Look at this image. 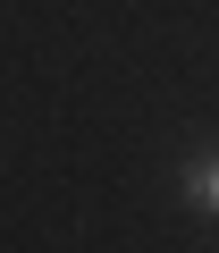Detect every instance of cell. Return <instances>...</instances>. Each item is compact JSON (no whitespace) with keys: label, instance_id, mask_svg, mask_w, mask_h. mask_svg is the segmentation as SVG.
Returning <instances> with one entry per match:
<instances>
[{"label":"cell","instance_id":"1","mask_svg":"<svg viewBox=\"0 0 219 253\" xmlns=\"http://www.w3.org/2000/svg\"><path fill=\"white\" fill-rule=\"evenodd\" d=\"M185 203H194V211H219V152H202V161L185 169Z\"/></svg>","mask_w":219,"mask_h":253}]
</instances>
